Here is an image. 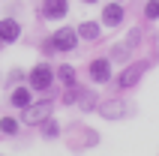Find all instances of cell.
<instances>
[{"instance_id":"cell-19","label":"cell","mask_w":159,"mask_h":156,"mask_svg":"<svg viewBox=\"0 0 159 156\" xmlns=\"http://www.w3.org/2000/svg\"><path fill=\"white\" fill-rule=\"evenodd\" d=\"M144 15L150 18V21H156V18H159V0H147V6H144Z\"/></svg>"},{"instance_id":"cell-18","label":"cell","mask_w":159,"mask_h":156,"mask_svg":"<svg viewBox=\"0 0 159 156\" xmlns=\"http://www.w3.org/2000/svg\"><path fill=\"white\" fill-rule=\"evenodd\" d=\"M24 69H12V72H9V75H6V87H15V84H21V81H24Z\"/></svg>"},{"instance_id":"cell-8","label":"cell","mask_w":159,"mask_h":156,"mask_svg":"<svg viewBox=\"0 0 159 156\" xmlns=\"http://www.w3.org/2000/svg\"><path fill=\"white\" fill-rule=\"evenodd\" d=\"M150 69V63L141 60V63H132V66H126L123 72H120V78H117V84L120 87H135L138 81H141V75Z\"/></svg>"},{"instance_id":"cell-12","label":"cell","mask_w":159,"mask_h":156,"mask_svg":"<svg viewBox=\"0 0 159 156\" xmlns=\"http://www.w3.org/2000/svg\"><path fill=\"white\" fill-rule=\"evenodd\" d=\"M123 15H126V12H123V6H120V3L114 0V3H108V6L102 9V24H108V27H117L120 21H123Z\"/></svg>"},{"instance_id":"cell-5","label":"cell","mask_w":159,"mask_h":156,"mask_svg":"<svg viewBox=\"0 0 159 156\" xmlns=\"http://www.w3.org/2000/svg\"><path fill=\"white\" fill-rule=\"evenodd\" d=\"M27 81H30V90H48L54 81V69L48 66V63H36L33 69H30V75H27Z\"/></svg>"},{"instance_id":"cell-14","label":"cell","mask_w":159,"mask_h":156,"mask_svg":"<svg viewBox=\"0 0 159 156\" xmlns=\"http://www.w3.org/2000/svg\"><path fill=\"white\" fill-rule=\"evenodd\" d=\"M99 33H102V30H99L96 21H81V24H78V36H81V39H87V42L99 39Z\"/></svg>"},{"instance_id":"cell-11","label":"cell","mask_w":159,"mask_h":156,"mask_svg":"<svg viewBox=\"0 0 159 156\" xmlns=\"http://www.w3.org/2000/svg\"><path fill=\"white\" fill-rule=\"evenodd\" d=\"M18 36H21V24H18L15 18H3V21H0V42L3 45L18 42Z\"/></svg>"},{"instance_id":"cell-2","label":"cell","mask_w":159,"mask_h":156,"mask_svg":"<svg viewBox=\"0 0 159 156\" xmlns=\"http://www.w3.org/2000/svg\"><path fill=\"white\" fill-rule=\"evenodd\" d=\"M51 111H54L51 99H39V102H30L27 108H21V120L27 126H39L45 117H51Z\"/></svg>"},{"instance_id":"cell-13","label":"cell","mask_w":159,"mask_h":156,"mask_svg":"<svg viewBox=\"0 0 159 156\" xmlns=\"http://www.w3.org/2000/svg\"><path fill=\"white\" fill-rule=\"evenodd\" d=\"M9 102L15 105V108H27V105L33 102V93H30V87L15 84V87H12V93H9Z\"/></svg>"},{"instance_id":"cell-3","label":"cell","mask_w":159,"mask_h":156,"mask_svg":"<svg viewBox=\"0 0 159 156\" xmlns=\"http://www.w3.org/2000/svg\"><path fill=\"white\" fill-rule=\"evenodd\" d=\"M138 42H141V30L135 27V30H129V36H126V42H117L114 48H111V57H108V60L126 63L129 57H132V51L138 48Z\"/></svg>"},{"instance_id":"cell-4","label":"cell","mask_w":159,"mask_h":156,"mask_svg":"<svg viewBox=\"0 0 159 156\" xmlns=\"http://www.w3.org/2000/svg\"><path fill=\"white\" fill-rule=\"evenodd\" d=\"M96 111L99 117H105V120H123L126 114H132L129 102L123 99H105V102H96Z\"/></svg>"},{"instance_id":"cell-21","label":"cell","mask_w":159,"mask_h":156,"mask_svg":"<svg viewBox=\"0 0 159 156\" xmlns=\"http://www.w3.org/2000/svg\"><path fill=\"white\" fill-rule=\"evenodd\" d=\"M156 48H159V36H156Z\"/></svg>"},{"instance_id":"cell-7","label":"cell","mask_w":159,"mask_h":156,"mask_svg":"<svg viewBox=\"0 0 159 156\" xmlns=\"http://www.w3.org/2000/svg\"><path fill=\"white\" fill-rule=\"evenodd\" d=\"M66 12H69V0H42L39 3V15L48 18V21L66 18Z\"/></svg>"},{"instance_id":"cell-9","label":"cell","mask_w":159,"mask_h":156,"mask_svg":"<svg viewBox=\"0 0 159 156\" xmlns=\"http://www.w3.org/2000/svg\"><path fill=\"white\" fill-rule=\"evenodd\" d=\"M87 72H90V81L105 84V81H111V60L108 57H96V60H90Z\"/></svg>"},{"instance_id":"cell-17","label":"cell","mask_w":159,"mask_h":156,"mask_svg":"<svg viewBox=\"0 0 159 156\" xmlns=\"http://www.w3.org/2000/svg\"><path fill=\"white\" fill-rule=\"evenodd\" d=\"M0 132H3V135H15L18 132V120L15 117H3V120H0Z\"/></svg>"},{"instance_id":"cell-10","label":"cell","mask_w":159,"mask_h":156,"mask_svg":"<svg viewBox=\"0 0 159 156\" xmlns=\"http://www.w3.org/2000/svg\"><path fill=\"white\" fill-rule=\"evenodd\" d=\"M72 102L78 105L81 111H96L99 96L93 93V90H87V87H78V84H75V99H72Z\"/></svg>"},{"instance_id":"cell-20","label":"cell","mask_w":159,"mask_h":156,"mask_svg":"<svg viewBox=\"0 0 159 156\" xmlns=\"http://www.w3.org/2000/svg\"><path fill=\"white\" fill-rule=\"evenodd\" d=\"M84 3H99V0H84Z\"/></svg>"},{"instance_id":"cell-16","label":"cell","mask_w":159,"mask_h":156,"mask_svg":"<svg viewBox=\"0 0 159 156\" xmlns=\"http://www.w3.org/2000/svg\"><path fill=\"white\" fill-rule=\"evenodd\" d=\"M39 126H42V138H60V126H57V120L45 117Z\"/></svg>"},{"instance_id":"cell-22","label":"cell","mask_w":159,"mask_h":156,"mask_svg":"<svg viewBox=\"0 0 159 156\" xmlns=\"http://www.w3.org/2000/svg\"><path fill=\"white\" fill-rule=\"evenodd\" d=\"M0 45H3V42H0Z\"/></svg>"},{"instance_id":"cell-15","label":"cell","mask_w":159,"mask_h":156,"mask_svg":"<svg viewBox=\"0 0 159 156\" xmlns=\"http://www.w3.org/2000/svg\"><path fill=\"white\" fill-rule=\"evenodd\" d=\"M54 78H60V81H63L66 87H75V81H78V75H75V69H72L69 63H63V66H57Z\"/></svg>"},{"instance_id":"cell-1","label":"cell","mask_w":159,"mask_h":156,"mask_svg":"<svg viewBox=\"0 0 159 156\" xmlns=\"http://www.w3.org/2000/svg\"><path fill=\"white\" fill-rule=\"evenodd\" d=\"M66 144H69L72 150H87V147H93V144H99V132H93L90 126L75 123V126H69V132H66Z\"/></svg>"},{"instance_id":"cell-6","label":"cell","mask_w":159,"mask_h":156,"mask_svg":"<svg viewBox=\"0 0 159 156\" xmlns=\"http://www.w3.org/2000/svg\"><path fill=\"white\" fill-rule=\"evenodd\" d=\"M51 45H54V51H75V45H78V30H72V27L54 30L51 33Z\"/></svg>"}]
</instances>
